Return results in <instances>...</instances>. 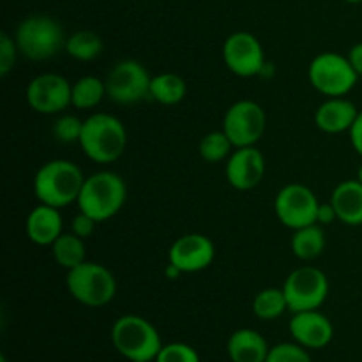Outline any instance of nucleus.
<instances>
[{
	"mask_svg": "<svg viewBox=\"0 0 362 362\" xmlns=\"http://www.w3.org/2000/svg\"><path fill=\"white\" fill-rule=\"evenodd\" d=\"M265 362H311V357L299 343H279L269 350Z\"/></svg>",
	"mask_w": 362,
	"mask_h": 362,
	"instance_id": "29",
	"label": "nucleus"
},
{
	"mask_svg": "<svg viewBox=\"0 0 362 362\" xmlns=\"http://www.w3.org/2000/svg\"><path fill=\"white\" fill-rule=\"evenodd\" d=\"M95 225H98V221L94 218H90L85 212H78L73 219V233H76L81 239H88L94 233Z\"/></svg>",
	"mask_w": 362,
	"mask_h": 362,
	"instance_id": "32",
	"label": "nucleus"
},
{
	"mask_svg": "<svg viewBox=\"0 0 362 362\" xmlns=\"http://www.w3.org/2000/svg\"><path fill=\"white\" fill-rule=\"evenodd\" d=\"M105 80H99L95 76H83L73 83L71 105L78 110H92L105 99Z\"/></svg>",
	"mask_w": 362,
	"mask_h": 362,
	"instance_id": "24",
	"label": "nucleus"
},
{
	"mask_svg": "<svg viewBox=\"0 0 362 362\" xmlns=\"http://www.w3.org/2000/svg\"><path fill=\"white\" fill-rule=\"evenodd\" d=\"M233 144L230 141V138L226 136L225 131H212L207 133L200 141V156L204 158V161L207 163H219L225 161L232 154Z\"/></svg>",
	"mask_w": 362,
	"mask_h": 362,
	"instance_id": "27",
	"label": "nucleus"
},
{
	"mask_svg": "<svg viewBox=\"0 0 362 362\" xmlns=\"http://www.w3.org/2000/svg\"><path fill=\"white\" fill-rule=\"evenodd\" d=\"M290 247L299 260L310 262L320 257L325 250V232L322 225H310L293 230Z\"/></svg>",
	"mask_w": 362,
	"mask_h": 362,
	"instance_id": "21",
	"label": "nucleus"
},
{
	"mask_svg": "<svg viewBox=\"0 0 362 362\" xmlns=\"http://www.w3.org/2000/svg\"><path fill=\"white\" fill-rule=\"evenodd\" d=\"M16 53L18 46L13 37L4 32L0 34V76H7L13 71L14 64H16Z\"/></svg>",
	"mask_w": 362,
	"mask_h": 362,
	"instance_id": "31",
	"label": "nucleus"
},
{
	"mask_svg": "<svg viewBox=\"0 0 362 362\" xmlns=\"http://www.w3.org/2000/svg\"><path fill=\"white\" fill-rule=\"evenodd\" d=\"M112 343L127 361H156L163 343L158 329L138 315H124L112 327Z\"/></svg>",
	"mask_w": 362,
	"mask_h": 362,
	"instance_id": "5",
	"label": "nucleus"
},
{
	"mask_svg": "<svg viewBox=\"0 0 362 362\" xmlns=\"http://www.w3.org/2000/svg\"><path fill=\"white\" fill-rule=\"evenodd\" d=\"M357 112L356 105L345 98H329L327 101L318 106L315 113V122L318 129L329 134H338L343 131H350L356 122Z\"/></svg>",
	"mask_w": 362,
	"mask_h": 362,
	"instance_id": "18",
	"label": "nucleus"
},
{
	"mask_svg": "<svg viewBox=\"0 0 362 362\" xmlns=\"http://www.w3.org/2000/svg\"><path fill=\"white\" fill-rule=\"evenodd\" d=\"M267 126V115L258 103L251 99H240L233 103L223 119V131L233 147H253L264 136Z\"/></svg>",
	"mask_w": 362,
	"mask_h": 362,
	"instance_id": "10",
	"label": "nucleus"
},
{
	"mask_svg": "<svg viewBox=\"0 0 362 362\" xmlns=\"http://www.w3.org/2000/svg\"><path fill=\"white\" fill-rule=\"evenodd\" d=\"M126 198L127 187L122 177L110 170H103L85 179L76 204L80 212L103 223L119 214Z\"/></svg>",
	"mask_w": 362,
	"mask_h": 362,
	"instance_id": "3",
	"label": "nucleus"
},
{
	"mask_svg": "<svg viewBox=\"0 0 362 362\" xmlns=\"http://www.w3.org/2000/svg\"><path fill=\"white\" fill-rule=\"evenodd\" d=\"M53 136L60 144H80L81 131H83V120L76 115H60L53 124Z\"/></svg>",
	"mask_w": 362,
	"mask_h": 362,
	"instance_id": "28",
	"label": "nucleus"
},
{
	"mask_svg": "<svg viewBox=\"0 0 362 362\" xmlns=\"http://www.w3.org/2000/svg\"><path fill=\"white\" fill-rule=\"evenodd\" d=\"M269 350L264 336L253 329H239L226 343V352L232 362H265Z\"/></svg>",
	"mask_w": 362,
	"mask_h": 362,
	"instance_id": "20",
	"label": "nucleus"
},
{
	"mask_svg": "<svg viewBox=\"0 0 362 362\" xmlns=\"http://www.w3.org/2000/svg\"><path fill=\"white\" fill-rule=\"evenodd\" d=\"M290 334L293 341L304 349L320 350L332 341L334 327L331 320L318 310L293 313L290 320Z\"/></svg>",
	"mask_w": 362,
	"mask_h": 362,
	"instance_id": "16",
	"label": "nucleus"
},
{
	"mask_svg": "<svg viewBox=\"0 0 362 362\" xmlns=\"http://www.w3.org/2000/svg\"><path fill=\"white\" fill-rule=\"evenodd\" d=\"M336 219H338V214H336L331 202H329V204H320V207H318V214H317V225L327 226L331 225V223H334Z\"/></svg>",
	"mask_w": 362,
	"mask_h": 362,
	"instance_id": "33",
	"label": "nucleus"
},
{
	"mask_svg": "<svg viewBox=\"0 0 362 362\" xmlns=\"http://www.w3.org/2000/svg\"><path fill=\"white\" fill-rule=\"evenodd\" d=\"M288 310L283 288H265L253 300V313L260 320H276Z\"/></svg>",
	"mask_w": 362,
	"mask_h": 362,
	"instance_id": "26",
	"label": "nucleus"
},
{
	"mask_svg": "<svg viewBox=\"0 0 362 362\" xmlns=\"http://www.w3.org/2000/svg\"><path fill=\"white\" fill-rule=\"evenodd\" d=\"M223 60L226 67L240 78L260 76L267 64L260 41L250 32H233L226 37Z\"/></svg>",
	"mask_w": 362,
	"mask_h": 362,
	"instance_id": "13",
	"label": "nucleus"
},
{
	"mask_svg": "<svg viewBox=\"0 0 362 362\" xmlns=\"http://www.w3.org/2000/svg\"><path fill=\"white\" fill-rule=\"evenodd\" d=\"M73 85L55 73H42L32 78L27 87V103L34 112L57 115L71 106Z\"/></svg>",
	"mask_w": 362,
	"mask_h": 362,
	"instance_id": "12",
	"label": "nucleus"
},
{
	"mask_svg": "<svg viewBox=\"0 0 362 362\" xmlns=\"http://www.w3.org/2000/svg\"><path fill=\"white\" fill-rule=\"evenodd\" d=\"M66 286L71 297L87 308L106 306L117 293V279L108 267L83 262L67 271Z\"/></svg>",
	"mask_w": 362,
	"mask_h": 362,
	"instance_id": "6",
	"label": "nucleus"
},
{
	"mask_svg": "<svg viewBox=\"0 0 362 362\" xmlns=\"http://www.w3.org/2000/svg\"><path fill=\"white\" fill-rule=\"evenodd\" d=\"M345 2H349V4H361L362 0H345Z\"/></svg>",
	"mask_w": 362,
	"mask_h": 362,
	"instance_id": "38",
	"label": "nucleus"
},
{
	"mask_svg": "<svg viewBox=\"0 0 362 362\" xmlns=\"http://www.w3.org/2000/svg\"><path fill=\"white\" fill-rule=\"evenodd\" d=\"M0 362H7V359H6V356H2V357H0Z\"/></svg>",
	"mask_w": 362,
	"mask_h": 362,
	"instance_id": "39",
	"label": "nucleus"
},
{
	"mask_svg": "<svg viewBox=\"0 0 362 362\" xmlns=\"http://www.w3.org/2000/svg\"><path fill=\"white\" fill-rule=\"evenodd\" d=\"M182 274H184V272L180 271V269L177 267V265L170 264V262H168V265H166V269H165L166 279H172V281H175V279H179Z\"/></svg>",
	"mask_w": 362,
	"mask_h": 362,
	"instance_id": "36",
	"label": "nucleus"
},
{
	"mask_svg": "<svg viewBox=\"0 0 362 362\" xmlns=\"http://www.w3.org/2000/svg\"><path fill=\"white\" fill-rule=\"evenodd\" d=\"M129 362H151V361H129Z\"/></svg>",
	"mask_w": 362,
	"mask_h": 362,
	"instance_id": "40",
	"label": "nucleus"
},
{
	"mask_svg": "<svg viewBox=\"0 0 362 362\" xmlns=\"http://www.w3.org/2000/svg\"><path fill=\"white\" fill-rule=\"evenodd\" d=\"M350 141H352L354 148H356V152L359 156H362V112H359V115H357L356 122H354V126L350 127Z\"/></svg>",
	"mask_w": 362,
	"mask_h": 362,
	"instance_id": "34",
	"label": "nucleus"
},
{
	"mask_svg": "<svg viewBox=\"0 0 362 362\" xmlns=\"http://www.w3.org/2000/svg\"><path fill=\"white\" fill-rule=\"evenodd\" d=\"M214 257V244L202 233H186L179 237L168 251V262L177 265L184 274L205 271L209 265H212Z\"/></svg>",
	"mask_w": 362,
	"mask_h": 362,
	"instance_id": "14",
	"label": "nucleus"
},
{
	"mask_svg": "<svg viewBox=\"0 0 362 362\" xmlns=\"http://www.w3.org/2000/svg\"><path fill=\"white\" fill-rule=\"evenodd\" d=\"M151 80L144 64L133 59L120 60L106 76V95L117 105H134L151 95Z\"/></svg>",
	"mask_w": 362,
	"mask_h": 362,
	"instance_id": "9",
	"label": "nucleus"
},
{
	"mask_svg": "<svg viewBox=\"0 0 362 362\" xmlns=\"http://www.w3.org/2000/svg\"><path fill=\"white\" fill-rule=\"evenodd\" d=\"M226 180L239 191H250L262 182L265 175V158L257 147H240L226 159Z\"/></svg>",
	"mask_w": 362,
	"mask_h": 362,
	"instance_id": "15",
	"label": "nucleus"
},
{
	"mask_svg": "<svg viewBox=\"0 0 362 362\" xmlns=\"http://www.w3.org/2000/svg\"><path fill=\"white\" fill-rule=\"evenodd\" d=\"M52 253L57 264L66 271L78 267L87 262V247L85 239L78 237L76 233H62L55 243L52 244Z\"/></svg>",
	"mask_w": 362,
	"mask_h": 362,
	"instance_id": "22",
	"label": "nucleus"
},
{
	"mask_svg": "<svg viewBox=\"0 0 362 362\" xmlns=\"http://www.w3.org/2000/svg\"><path fill=\"white\" fill-rule=\"evenodd\" d=\"M338 219L349 226L362 225V184L359 180H343L331 197Z\"/></svg>",
	"mask_w": 362,
	"mask_h": 362,
	"instance_id": "19",
	"label": "nucleus"
},
{
	"mask_svg": "<svg viewBox=\"0 0 362 362\" xmlns=\"http://www.w3.org/2000/svg\"><path fill=\"white\" fill-rule=\"evenodd\" d=\"M320 202L317 194L304 184H288L276 194L274 211L279 221L290 230L317 225Z\"/></svg>",
	"mask_w": 362,
	"mask_h": 362,
	"instance_id": "11",
	"label": "nucleus"
},
{
	"mask_svg": "<svg viewBox=\"0 0 362 362\" xmlns=\"http://www.w3.org/2000/svg\"><path fill=\"white\" fill-rule=\"evenodd\" d=\"M18 52L28 60L41 62L53 59L62 48H66L64 28L55 18L48 14H30L16 28Z\"/></svg>",
	"mask_w": 362,
	"mask_h": 362,
	"instance_id": "4",
	"label": "nucleus"
},
{
	"mask_svg": "<svg viewBox=\"0 0 362 362\" xmlns=\"http://www.w3.org/2000/svg\"><path fill=\"white\" fill-rule=\"evenodd\" d=\"M186 81L175 73H161L151 80V98L165 106L179 105L186 98Z\"/></svg>",
	"mask_w": 362,
	"mask_h": 362,
	"instance_id": "23",
	"label": "nucleus"
},
{
	"mask_svg": "<svg viewBox=\"0 0 362 362\" xmlns=\"http://www.w3.org/2000/svg\"><path fill=\"white\" fill-rule=\"evenodd\" d=\"M357 180H359V182L362 184V165H361V168H359V172H357Z\"/></svg>",
	"mask_w": 362,
	"mask_h": 362,
	"instance_id": "37",
	"label": "nucleus"
},
{
	"mask_svg": "<svg viewBox=\"0 0 362 362\" xmlns=\"http://www.w3.org/2000/svg\"><path fill=\"white\" fill-rule=\"evenodd\" d=\"M25 232L28 240L37 246H52L62 235V216L59 209L39 204L27 216Z\"/></svg>",
	"mask_w": 362,
	"mask_h": 362,
	"instance_id": "17",
	"label": "nucleus"
},
{
	"mask_svg": "<svg viewBox=\"0 0 362 362\" xmlns=\"http://www.w3.org/2000/svg\"><path fill=\"white\" fill-rule=\"evenodd\" d=\"M66 52L73 59L90 62L103 53V39L92 30H78L67 37Z\"/></svg>",
	"mask_w": 362,
	"mask_h": 362,
	"instance_id": "25",
	"label": "nucleus"
},
{
	"mask_svg": "<svg viewBox=\"0 0 362 362\" xmlns=\"http://www.w3.org/2000/svg\"><path fill=\"white\" fill-rule=\"evenodd\" d=\"M308 78L320 94L329 98H343L356 87L359 74L352 67L349 57L325 52L311 60Z\"/></svg>",
	"mask_w": 362,
	"mask_h": 362,
	"instance_id": "7",
	"label": "nucleus"
},
{
	"mask_svg": "<svg viewBox=\"0 0 362 362\" xmlns=\"http://www.w3.org/2000/svg\"><path fill=\"white\" fill-rule=\"evenodd\" d=\"M80 147L90 161L115 163L127 147V131L112 113H94L83 120Z\"/></svg>",
	"mask_w": 362,
	"mask_h": 362,
	"instance_id": "2",
	"label": "nucleus"
},
{
	"mask_svg": "<svg viewBox=\"0 0 362 362\" xmlns=\"http://www.w3.org/2000/svg\"><path fill=\"white\" fill-rule=\"evenodd\" d=\"M283 293L292 313L318 310L329 296V279L317 267H299L288 274Z\"/></svg>",
	"mask_w": 362,
	"mask_h": 362,
	"instance_id": "8",
	"label": "nucleus"
},
{
	"mask_svg": "<svg viewBox=\"0 0 362 362\" xmlns=\"http://www.w3.org/2000/svg\"><path fill=\"white\" fill-rule=\"evenodd\" d=\"M83 182V172L76 163L53 159L35 172L34 194L39 204L62 209L78 200Z\"/></svg>",
	"mask_w": 362,
	"mask_h": 362,
	"instance_id": "1",
	"label": "nucleus"
},
{
	"mask_svg": "<svg viewBox=\"0 0 362 362\" xmlns=\"http://www.w3.org/2000/svg\"><path fill=\"white\" fill-rule=\"evenodd\" d=\"M349 60L352 64V67L356 69V73L362 76V42H357L350 48L349 52Z\"/></svg>",
	"mask_w": 362,
	"mask_h": 362,
	"instance_id": "35",
	"label": "nucleus"
},
{
	"mask_svg": "<svg viewBox=\"0 0 362 362\" xmlns=\"http://www.w3.org/2000/svg\"><path fill=\"white\" fill-rule=\"evenodd\" d=\"M156 362H200V356L193 346L186 343H170L163 345Z\"/></svg>",
	"mask_w": 362,
	"mask_h": 362,
	"instance_id": "30",
	"label": "nucleus"
}]
</instances>
